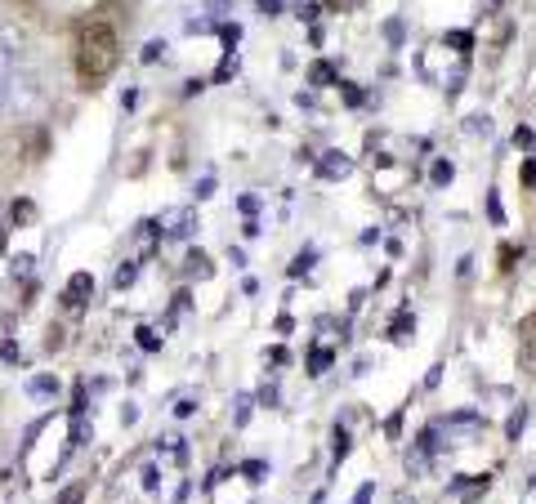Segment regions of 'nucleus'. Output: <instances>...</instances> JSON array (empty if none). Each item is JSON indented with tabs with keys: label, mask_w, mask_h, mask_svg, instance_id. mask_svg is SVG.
I'll use <instances>...</instances> for the list:
<instances>
[{
	"label": "nucleus",
	"mask_w": 536,
	"mask_h": 504,
	"mask_svg": "<svg viewBox=\"0 0 536 504\" xmlns=\"http://www.w3.org/2000/svg\"><path fill=\"white\" fill-rule=\"evenodd\" d=\"M117 59H121V36L112 23H86L77 36V72L90 90H99L112 72H117Z\"/></svg>",
	"instance_id": "1"
},
{
	"label": "nucleus",
	"mask_w": 536,
	"mask_h": 504,
	"mask_svg": "<svg viewBox=\"0 0 536 504\" xmlns=\"http://www.w3.org/2000/svg\"><path fill=\"white\" fill-rule=\"evenodd\" d=\"M349 174H353V157H344L340 148H331V152H322V157H317V179L340 183V179H349Z\"/></svg>",
	"instance_id": "2"
},
{
	"label": "nucleus",
	"mask_w": 536,
	"mask_h": 504,
	"mask_svg": "<svg viewBox=\"0 0 536 504\" xmlns=\"http://www.w3.org/2000/svg\"><path fill=\"white\" fill-rule=\"evenodd\" d=\"M157 228H161V236H175L179 241V236H188L197 228V214L188 210V205H179V210H166L161 219H157Z\"/></svg>",
	"instance_id": "3"
},
{
	"label": "nucleus",
	"mask_w": 536,
	"mask_h": 504,
	"mask_svg": "<svg viewBox=\"0 0 536 504\" xmlns=\"http://www.w3.org/2000/svg\"><path fill=\"white\" fill-rule=\"evenodd\" d=\"M90 294H94V277L90 272H72L68 290H63V308H86Z\"/></svg>",
	"instance_id": "4"
},
{
	"label": "nucleus",
	"mask_w": 536,
	"mask_h": 504,
	"mask_svg": "<svg viewBox=\"0 0 536 504\" xmlns=\"http://www.w3.org/2000/svg\"><path fill=\"white\" fill-rule=\"evenodd\" d=\"M59 375H54V370H41V375H32L27 379V397H32V402H54V397H59Z\"/></svg>",
	"instance_id": "5"
},
{
	"label": "nucleus",
	"mask_w": 536,
	"mask_h": 504,
	"mask_svg": "<svg viewBox=\"0 0 536 504\" xmlns=\"http://www.w3.org/2000/svg\"><path fill=\"white\" fill-rule=\"evenodd\" d=\"M331 366H335V348H326V344L308 348V375H326Z\"/></svg>",
	"instance_id": "6"
},
{
	"label": "nucleus",
	"mask_w": 536,
	"mask_h": 504,
	"mask_svg": "<svg viewBox=\"0 0 536 504\" xmlns=\"http://www.w3.org/2000/svg\"><path fill=\"white\" fill-rule=\"evenodd\" d=\"M411 335H416V317H411V312H398L393 326H389V339H393V344H407Z\"/></svg>",
	"instance_id": "7"
},
{
	"label": "nucleus",
	"mask_w": 536,
	"mask_h": 504,
	"mask_svg": "<svg viewBox=\"0 0 536 504\" xmlns=\"http://www.w3.org/2000/svg\"><path fill=\"white\" fill-rule=\"evenodd\" d=\"M451 179H456V165H451L447 157H438L434 165H429V183H434V188H451Z\"/></svg>",
	"instance_id": "8"
},
{
	"label": "nucleus",
	"mask_w": 536,
	"mask_h": 504,
	"mask_svg": "<svg viewBox=\"0 0 536 504\" xmlns=\"http://www.w3.org/2000/svg\"><path fill=\"white\" fill-rule=\"evenodd\" d=\"M317 268V250H313V245H308V250L304 254H295V259H290V277H308V272H313Z\"/></svg>",
	"instance_id": "9"
},
{
	"label": "nucleus",
	"mask_w": 536,
	"mask_h": 504,
	"mask_svg": "<svg viewBox=\"0 0 536 504\" xmlns=\"http://www.w3.org/2000/svg\"><path fill=\"white\" fill-rule=\"evenodd\" d=\"M483 487H487V478H451V496H483Z\"/></svg>",
	"instance_id": "10"
},
{
	"label": "nucleus",
	"mask_w": 536,
	"mask_h": 504,
	"mask_svg": "<svg viewBox=\"0 0 536 504\" xmlns=\"http://www.w3.org/2000/svg\"><path fill=\"white\" fill-rule=\"evenodd\" d=\"M308 81H313V85H335V81H340V76H335V63L317 59L313 68H308Z\"/></svg>",
	"instance_id": "11"
},
{
	"label": "nucleus",
	"mask_w": 536,
	"mask_h": 504,
	"mask_svg": "<svg viewBox=\"0 0 536 504\" xmlns=\"http://www.w3.org/2000/svg\"><path fill=\"white\" fill-rule=\"evenodd\" d=\"M135 281H139V263H121V268H117V277H112V286L126 294L130 286H135Z\"/></svg>",
	"instance_id": "12"
},
{
	"label": "nucleus",
	"mask_w": 536,
	"mask_h": 504,
	"mask_svg": "<svg viewBox=\"0 0 536 504\" xmlns=\"http://www.w3.org/2000/svg\"><path fill=\"white\" fill-rule=\"evenodd\" d=\"M340 99H344V108H362L366 90H362V85H353V81H340Z\"/></svg>",
	"instance_id": "13"
},
{
	"label": "nucleus",
	"mask_w": 536,
	"mask_h": 504,
	"mask_svg": "<svg viewBox=\"0 0 536 504\" xmlns=\"http://www.w3.org/2000/svg\"><path fill=\"white\" fill-rule=\"evenodd\" d=\"M487 223H496V228L505 223V205H501V192H496V188H487Z\"/></svg>",
	"instance_id": "14"
},
{
	"label": "nucleus",
	"mask_w": 536,
	"mask_h": 504,
	"mask_svg": "<svg viewBox=\"0 0 536 504\" xmlns=\"http://www.w3.org/2000/svg\"><path fill=\"white\" fill-rule=\"evenodd\" d=\"M215 36L224 41V50H237V45H241V27L237 23H219V27H215Z\"/></svg>",
	"instance_id": "15"
},
{
	"label": "nucleus",
	"mask_w": 536,
	"mask_h": 504,
	"mask_svg": "<svg viewBox=\"0 0 536 504\" xmlns=\"http://www.w3.org/2000/svg\"><path fill=\"white\" fill-rule=\"evenodd\" d=\"M135 344L143 348V353H157V348H161V335H157L152 326H139V330H135Z\"/></svg>",
	"instance_id": "16"
},
{
	"label": "nucleus",
	"mask_w": 536,
	"mask_h": 504,
	"mask_svg": "<svg viewBox=\"0 0 536 504\" xmlns=\"http://www.w3.org/2000/svg\"><path fill=\"white\" fill-rule=\"evenodd\" d=\"M250 411H255V397H250V393H237V415H232V424H237V429H246V424H250Z\"/></svg>",
	"instance_id": "17"
},
{
	"label": "nucleus",
	"mask_w": 536,
	"mask_h": 504,
	"mask_svg": "<svg viewBox=\"0 0 536 504\" xmlns=\"http://www.w3.org/2000/svg\"><path fill=\"white\" fill-rule=\"evenodd\" d=\"M349 446H353V437H349V429H335V437H331V455H335V464L349 455Z\"/></svg>",
	"instance_id": "18"
},
{
	"label": "nucleus",
	"mask_w": 536,
	"mask_h": 504,
	"mask_svg": "<svg viewBox=\"0 0 536 504\" xmlns=\"http://www.w3.org/2000/svg\"><path fill=\"white\" fill-rule=\"evenodd\" d=\"M241 473H246L250 482H264L268 473H272V464H264V460H246V464H241Z\"/></svg>",
	"instance_id": "19"
},
{
	"label": "nucleus",
	"mask_w": 536,
	"mask_h": 504,
	"mask_svg": "<svg viewBox=\"0 0 536 504\" xmlns=\"http://www.w3.org/2000/svg\"><path fill=\"white\" fill-rule=\"evenodd\" d=\"M188 272H192V277H210V259H206L201 250H192L188 254Z\"/></svg>",
	"instance_id": "20"
},
{
	"label": "nucleus",
	"mask_w": 536,
	"mask_h": 504,
	"mask_svg": "<svg viewBox=\"0 0 536 504\" xmlns=\"http://www.w3.org/2000/svg\"><path fill=\"white\" fill-rule=\"evenodd\" d=\"M0 361H5V366H23V348H18L14 339H5V344H0Z\"/></svg>",
	"instance_id": "21"
},
{
	"label": "nucleus",
	"mask_w": 536,
	"mask_h": 504,
	"mask_svg": "<svg viewBox=\"0 0 536 504\" xmlns=\"http://www.w3.org/2000/svg\"><path fill=\"white\" fill-rule=\"evenodd\" d=\"M465 134H492V117H465Z\"/></svg>",
	"instance_id": "22"
},
{
	"label": "nucleus",
	"mask_w": 536,
	"mask_h": 504,
	"mask_svg": "<svg viewBox=\"0 0 536 504\" xmlns=\"http://www.w3.org/2000/svg\"><path fill=\"white\" fill-rule=\"evenodd\" d=\"M32 210H36L32 201H14V205H9V219H14V223H32V219H36Z\"/></svg>",
	"instance_id": "23"
},
{
	"label": "nucleus",
	"mask_w": 536,
	"mask_h": 504,
	"mask_svg": "<svg viewBox=\"0 0 536 504\" xmlns=\"http://www.w3.org/2000/svg\"><path fill=\"white\" fill-rule=\"evenodd\" d=\"M514 148L532 152V148H536V130H532V125H519V130H514Z\"/></svg>",
	"instance_id": "24"
},
{
	"label": "nucleus",
	"mask_w": 536,
	"mask_h": 504,
	"mask_svg": "<svg viewBox=\"0 0 536 504\" xmlns=\"http://www.w3.org/2000/svg\"><path fill=\"white\" fill-rule=\"evenodd\" d=\"M523 424H528V406H519V411L510 415V424H505V437H519V433H523Z\"/></svg>",
	"instance_id": "25"
},
{
	"label": "nucleus",
	"mask_w": 536,
	"mask_h": 504,
	"mask_svg": "<svg viewBox=\"0 0 536 504\" xmlns=\"http://www.w3.org/2000/svg\"><path fill=\"white\" fill-rule=\"evenodd\" d=\"M237 210H241V214H246V223H250V219H255V214H259V196H255V192H246V196H237Z\"/></svg>",
	"instance_id": "26"
},
{
	"label": "nucleus",
	"mask_w": 536,
	"mask_h": 504,
	"mask_svg": "<svg viewBox=\"0 0 536 504\" xmlns=\"http://www.w3.org/2000/svg\"><path fill=\"white\" fill-rule=\"evenodd\" d=\"M215 188H219V183H215V174H201V183L192 188V196H197V201H206V196H215Z\"/></svg>",
	"instance_id": "27"
},
{
	"label": "nucleus",
	"mask_w": 536,
	"mask_h": 504,
	"mask_svg": "<svg viewBox=\"0 0 536 504\" xmlns=\"http://www.w3.org/2000/svg\"><path fill=\"white\" fill-rule=\"evenodd\" d=\"M255 402H259V406H277V402H281L277 384H264V388H259V393H255Z\"/></svg>",
	"instance_id": "28"
},
{
	"label": "nucleus",
	"mask_w": 536,
	"mask_h": 504,
	"mask_svg": "<svg viewBox=\"0 0 536 504\" xmlns=\"http://www.w3.org/2000/svg\"><path fill=\"white\" fill-rule=\"evenodd\" d=\"M157 59H166V41H148L143 45V63H157Z\"/></svg>",
	"instance_id": "29"
},
{
	"label": "nucleus",
	"mask_w": 536,
	"mask_h": 504,
	"mask_svg": "<svg viewBox=\"0 0 536 504\" xmlns=\"http://www.w3.org/2000/svg\"><path fill=\"white\" fill-rule=\"evenodd\" d=\"M157 487H161V469L148 464V469H143V491H157Z\"/></svg>",
	"instance_id": "30"
},
{
	"label": "nucleus",
	"mask_w": 536,
	"mask_h": 504,
	"mask_svg": "<svg viewBox=\"0 0 536 504\" xmlns=\"http://www.w3.org/2000/svg\"><path fill=\"white\" fill-rule=\"evenodd\" d=\"M447 41L456 45L460 54H469V45H474V36H469V32H447Z\"/></svg>",
	"instance_id": "31"
},
{
	"label": "nucleus",
	"mask_w": 536,
	"mask_h": 504,
	"mask_svg": "<svg viewBox=\"0 0 536 504\" xmlns=\"http://www.w3.org/2000/svg\"><path fill=\"white\" fill-rule=\"evenodd\" d=\"M228 9H232V0H206V14L210 18H224Z\"/></svg>",
	"instance_id": "32"
},
{
	"label": "nucleus",
	"mask_w": 536,
	"mask_h": 504,
	"mask_svg": "<svg viewBox=\"0 0 536 504\" xmlns=\"http://www.w3.org/2000/svg\"><path fill=\"white\" fill-rule=\"evenodd\" d=\"M384 32H389V45H402V18H389Z\"/></svg>",
	"instance_id": "33"
},
{
	"label": "nucleus",
	"mask_w": 536,
	"mask_h": 504,
	"mask_svg": "<svg viewBox=\"0 0 536 504\" xmlns=\"http://www.w3.org/2000/svg\"><path fill=\"white\" fill-rule=\"evenodd\" d=\"M255 9H259L264 18H277V14H281V0H255Z\"/></svg>",
	"instance_id": "34"
},
{
	"label": "nucleus",
	"mask_w": 536,
	"mask_h": 504,
	"mask_svg": "<svg viewBox=\"0 0 536 504\" xmlns=\"http://www.w3.org/2000/svg\"><path fill=\"white\" fill-rule=\"evenodd\" d=\"M228 76H237V59H224L219 72H215V81H228Z\"/></svg>",
	"instance_id": "35"
},
{
	"label": "nucleus",
	"mask_w": 536,
	"mask_h": 504,
	"mask_svg": "<svg viewBox=\"0 0 536 504\" xmlns=\"http://www.w3.org/2000/svg\"><path fill=\"white\" fill-rule=\"evenodd\" d=\"M197 411V402H192V397H183V402H175V420H188V415H192Z\"/></svg>",
	"instance_id": "36"
},
{
	"label": "nucleus",
	"mask_w": 536,
	"mask_h": 504,
	"mask_svg": "<svg viewBox=\"0 0 536 504\" xmlns=\"http://www.w3.org/2000/svg\"><path fill=\"white\" fill-rule=\"evenodd\" d=\"M286 361H290V353H286V348H268V366H286Z\"/></svg>",
	"instance_id": "37"
},
{
	"label": "nucleus",
	"mask_w": 536,
	"mask_h": 504,
	"mask_svg": "<svg viewBox=\"0 0 536 504\" xmlns=\"http://www.w3.org/2000/svg\"><path fill=\"white\" fill-rule=\"evenodd\" d=\"M447 424H478V415H474V411H451Z\"/></svg>",
	"instance_id": "38"
},
{
	"label": "nucleus",
	"mask_w": 536,
	"mask_h": 504,
	"mask_svg": "<svg viewBox=\"0 0 536 504\" xmlns=\"http://www.w3.org/2000/svg\"><path fill=\"white\" fill-rule=\"evenodd\" d=\"M371 496H375V482H362L357 496H353V504H371Z\"/></svg>",
	"instance_id": "39"
},
{
	"label": "nucleus",
	"mask_w": 536,
	"mask_h": 504,
	"mask_svg": "<svg viewBox=\"0 0 536 504\" xmlns=\"http://www.w3.org/2000/svg\"><path fill=\"white\" fill-rule=\"evenodd\" d=\"M523 183L536 188V157H532V161H523Z\"/></svg>",
	"instance_id": "40"
},
{
	"label": "nucleus",
	"mask_w": 536,
	"mask_h": 504,
	"mask_svg": "<svg viewBox=\"0 0 536 504\" xmlns=\"http://www.w3.org/2000/svg\"><path fill=\"white\" fill-rule=\"evenodd\" d=\"M81 491H86V487H81V482H77V487H68V491H63V496H59V504H77V500H81Z\"/></svg>",
	"instance_id": "41"
},
{
	"label": "nucleus",
	"mask_w": 536,
	"mask_h": 504,
	"mask_svg": "<svg viewBox=\"0 0 536 504\" xmlns=\"http://www.w3.org/2000/svg\"><path fill=\"white\" fill-rule=\"evenodd\" d=\"M290 330H295V317H290V312H281V317H277V335H290Z\"/></svg>",
	"instance_id": "42"
},
{
	"label": "nucleus",
	"mask_w": 536,
	"mask_h": 504,
	"mask_svg": "<svg viewBox=\"0 0 536 504\" xmlns=\"http://www.w3.org/2000/svg\"><path fill=\"white\" fill-rule=\"evenodd\" d=\"M228 259H232V268H246V250H241V245H232Z\"/></svg>",
	"instance_id": "43"
},
{
	"label": "nucleus",
	"mask_w": 536,
	"mask_h": 504,
	"mask_svg": "<svg viewBox=\"0 0 536 504\" xmlns=\"http://www.w3.org/2000/svg\"><path fill=\"white\" fill-rule=\"evenodd\" d=\"M27 272H32V259H27V254H23V259H14V277H27Z\"/></svg>",
	"instance_id": "44"
},
{
	"label": "nucleus",
	"mask_w": 536,
	"mask_h": 504,
	"mask_svg": "<svg viewBox=\"0 0 536 504\" xmlns=\"http://www.w3.org/2000/svg\"><path fill=\"white\" fill-rule=\"evenodd\" d=\"M514 259H523V245H505V268H510Z\"/></svg>",
	"instance_id": "45"
},
{
	"label": "nucleus",
	"mask_w": 536,
	"mask_h": 504,
	"mask_svg": "<svg viewBox=\"0 0 536 504\" xmlns=\"http://www.w3.org/2000/svg\"><path fill=\"white\" fill-rule=\"evenodd\" d=\"M357 241H362V245H375V241H380V228H366V232L357 236Z\"/></svg>",
	"instance_id": "46"
},
{
	"label": "nucleus",
	"mask_w": 536,
	"mask_h": 504,
	"mask_svg": "<svg viewBox=\"0 0 536 504\" xmlns=\"http://www.w3.org/2000/svg\"><path fill=\"white\" fill-rule=\"evenodd\" d=\"M438 379H443V366H434V370L425 375V388H438Z\"/></svg>",
	"instance_id": "47"
},
{
	"label": "nucleus",
	"mask_w": 536,
	"mask_h": 504,
	"mask_svg": "<svg viewBox=\"0 0 536 504\" xmlns=\"http://www.w3.org/2000/svg\"><path fill=\"white\" fill-rule=\"evenodd\" d=\"M496 5H501V0H483V9H496Z\"/></svg>",
	"instance_id": "48"
}]
</instances>
